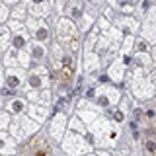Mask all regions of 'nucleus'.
I'll use <instances>...</instances> for the list:
<instances>
[{
	"label": "nucleus",
	"mask_w": 156,
	"mask_h": 156,
	"mask_svg": "<svg viewBox=\"0 0 156 156\" xmlns=\"http://www.w3.org/2000/svg\"><path fill=\"white\" fill-rule=\"evenodd\" d=\"M22 107H23L22 101H14V104H12V111H20Z\"/></svg>",
	"instance_id": "nucleus-3"
},
{
	"label": "nucleus",
	"mask_w": 156,
	"mask_h": 156,
	"mask_svg": "<svg viewBox=\"0 0 156 156\" xmlns=\"http://www.w3.org/2000/svg\"><path fill=\"white\" fill-rule=\"evenodd\" d=\"M146 150L152 152V154H156V143H154V140H146Z\"/></svg>",
	"instance_id": "nucleus-2"
},
{
	"label": "nucleus",
	"mask_w": 156,
	"mask_h": 156,
	"mask_svg": "<svg viewBox=\"0 0 156 156\" xmlns=\"http://www.w3.org/2000/svg\"><path fill=\"white\" fill-rule=\"evenodd\" d=\"M31 156H51V150H49V148H39V150H35Z\"/></svg>",
	"instance_id": "nucleus-1"
}]
</instances>
